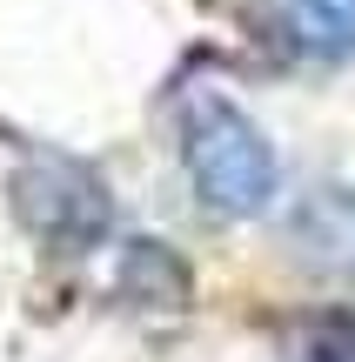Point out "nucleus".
Instances as JSON below:
<instances>
[{
  "instance_id": "obj_1",
  "label": "nucleus",
  "mask_w": 355,
  "mask_h": 362,
  "mask_svg": "<svg viewBox=\"0 0 355 362\" xmlns=\"http://www.w3.org/2000/svg\"><path fill=\"white\" fill-rule=\"evenodd\" d=\"M181 168L195 181L201 208H215V215H228V221L262 215L282 194L275 141H268L262 121H255L248 107H235L222 88H195L181 101Z\"/></svg>"
},
{
  "instance_id": "obj_2",
  "label": "nucleus",
  "mask_w": 355,
  "mask_h": 362,
  "mask_svg": "<svg viewBox=\"0 0 355 362\" xmlns=\"http://www.w3.org/2000/svg\"><path fill=\"white\" fill-rule=\"evenodd\" d=\"M282 242H289L295 269L355 282V188H342V181L308 188L289 208V221H282Z\"/></svg>"
},
{
  "instance_id": "obj_3",
  "label": "nucleus",
  "mask_w": 355,
  "mask_h": 362,
  "mask_svg": "<svg viewBox=\"0 0 355 362\" xmlns=\"http://www.w3.org/2000/svg\"><path fill=\"white\" fill-rule=\"evenodd\" d=\"M34 194H54V202H20L27 221L54 242H88L94 228H107V188H94V175H80L74 161H47L20 181Z\"/></svg>"
},
{
  "instance_id": "obj_4",
  "label": "nucleus",
  "mask_w": 355,
  "mask_h": 362,
  "mask_svg": "<svg viewBox=\"0 0 355 362\" xmlns=\"http://www.w3.org/2000/svg\"><path fill=\"white\" fill-rule=\"evenodd\" d=\"M289 27L322 54H355V0H282Z\"/></svg>"
},
{
  "instance_id": "obj_5",
  "label": "nucleus",
  "mask_w": 355,
  "mask_h": 362,
  "mask_svg": "<svg viewBox=\"0 0 355 362\" xmlns=\"http://www.w3.org/2000/svg\"><path fill=\"white\" fill-rule=\"evenodd\" d=\"M295 362H355V315H322L302 329Z\"/></svg>"
}]
</instances>
